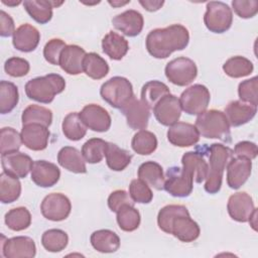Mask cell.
<instances>
[{"mask_svg": "<svg viewBox=\"0 0 258 258\" xmlns=\"http://www.w3.org/2000/svg\"><path fill=\"white\" fill-rule=\"evenodd\" d=\"M232 6L235 13L244 19L252 18L258 12V1L256 0H234L232 1Z\"/></svg>", "mask_w": 258, "mask_h": 258, "instance_id": "50", "label": "cell"}, {"mask_svg": "<svg viewBox=\"0 0 258 258\" xmlns=\"http://www.w3.org/2000/svg\"><path fill=\"white\" fill-rule=\"evenodd\" d=\"M167 139L174 146L188 147L199 142L200 133L197 127L190 123L176 122L169 126Z\"/></svg>", "mask_w": 258, "mask_h": 258, "instance_id": "15", "label": "cell"}, {"mask_svg": "<svg viewBox=\"0 0 258 258\" xmlns=\"http://www.w3.org/2000/svg\"><path fill=\"white\" fill-rule=\"evenodd\" d=\"M22 143L30 150L40 151L47 147L49 140L48 127L41 124H26L22 126L21 132Z\"/></svg>", "mask_w": 258, "mask_h": 258, "instance_id": "18", "label": "cell"}, {"mask_svg": "<svg viewBox=\"0 0 258 258\" xmlns=\"http://www.w3.org/2000/svg\"><path fill=\"white\" fill-rule=\"evenodd\" d=\"M21 194V183L18 177L3 171L0 174V201L3 204L15 202Z\"/></svg>", "mask_w": 258, "mask_h": 258, "instance_id": "35", "label": "cell"}, {"mask_svg": "<svg viewBox=\"0 0 258 258\" xmlns=\"http://www.w3.org/2000/svg\"><path fill=\"white\" fill-rule=\"evenodd\" d=\"M1 252L5 258H32L36 254V247L31 238L17 236L2 241Z\"/></svg>", "mask_w": 258, "mask_h": 258, "instance_id": "12", "label": "cell"}, {"mask_svg": "<svg viewBox=\"0 0 258 258\" xmlns=\"http://www.w3.org/2000/svg\"><path fill=\"white\" fill-rule=\"evenodd\" d=\"M60 177L59 168L46 160H35L31 168V180L40 187L54 185Z\"/></svg>", "mask_w": 258, "mask_h": 258, "instance_id": "21", "label": "cell"}, {"mask_svg": "<svg viewBox=\"0 0 258 258\" xmlns=\"http://www.w3.org/2000/svg\"><path fill=\"white\" fill-rule=\"evenodd\" d=\"M72 205L69 198L60 192L47 195L41 202L40 211L42 216L53 222L66 220L71 214Z\"/></svg>", "mask_w": 258, "mask_h": 258, "instance_id": "11", "label": "cell"}, {"mask_svg": "<svg viewBox=\"0 0 258 258\" xmlns=\"http://www.w3.org/2000/svg\"><path fill=\"white\" fill-rule=\"evenodd\" d=\"M211 95L208 88L196 84L185 89L179 98L181 110L188 115H200L205 112L210 104Z\"/></svg>", "mask_w": 258, "mask_h": 258, "instance_id": "9", "label": "cell"}, {"mask_svg": "<svg viewBox=\"0 0 258 258\" xmlns=\"http://www.w3.org/2000/svg\"><path fill=\"white\" fill-rule=\"evenodd\" d=\"M83 72L94 80H101L109 73L107 61L96 52H89L83 60Z\"/></svg>", "mask_w": 258, "mask_h": 258, "instance_id": "34", "label": "cell"}, {"mask_svg": "<svg viewBox=\"0 0 258 258\" xmlns=\"http://www.w3.org/2000/svg\"><path fill=\"white\" fill-rule=\"evenodd\" d=\"M14 21L12 17L5 11H0V35L2 37H9L15 32Z\"/></svg>", "mask_w": 258, "mask_h": 258, "instance_id": "53", "label": "cell"}, {"mask_svg": "<svg viewBox=\"0 0 258 258\" xmlns=\"http://www.w3.org/2000/svg\"><path fill=\"white\" fill-rule=\"evenodd\" d=\"M69 243L68 234L60 229L46 230L41 236V244L48 252H60Z\"/></svg>", "mask_w": 258, "mask_h": 258, "instance_id": "42", "label": "cell"}, {"mask_svg": "<svg viewBox=\"0 0 258 258\" xmlns=\"http://www.w3.org/2000/svg\"><path fill=\"white\" fill-rule=\"evenodd\" d=\"M23 6L29 16L39 24L47 23L52 17V1L25 0Z\"/></svg>", "mask_w": 258, "mask_h": 258, "instance_id": "33", "label": "cell"}, {"mask_svg": "<svg viewBox=\"0 0 258 258\" xmlns=\"http://www.w3.org/2000/svg\"><path fill=\"white\" fill-rule=\"evenodd\" d=\"M200 135L209 139H219L224 142L231 141L230 124L226 114L220 110H206L198 115L196 124Z\"/></svg>", "mask_w": 258, "mask_h": 258, "instance_id": "5", "label": "cell"}, {"mask_svg": "<svg viewBox=\"0 0 258 258\" xmlns=\"http://www.w3.org/2000/svg\"><path fill=\"white\" fill-rule=\"evenodd\" d=\"M107 141L101 138H91L82 147V154L89 163H99L105 156Z\"/></svg>", "mask_w": 258, "mask_h": 258, "instance_id": "44", "label": "cell"}, {"mask_svg": "<svg viewBox=\"0 0 258 258\" xmlns=\"http://www.w3.org/2000/svg\"><path fill=\"white\" fill-rule=\"evenodd\" d=\"M19 94L18 88L11 82H0V113H10L18 104Z\"/></svg>", "mask_w": 258, "mask_h": 258, "instance_id": "40", "label": "cell"}, {"mask_svg": "<svg viewBox=\"0 0 258 258\" xmlns=\"http://www.w3.org/2000/svg\"><path fill=\"white\" fill-rule=\"evenodd\" d=\"M157 225L163 232L185 243L197 240L201 233L198 223L190 218L188 210L182 205L163 207L158 213Z\"/></svg>", "mask_w": 258, "mask_h": 258, "instance_id": "1", "label": "cell"}, {"mask_svg": "<svg viewBox=\"0 0 258 258\" xmlns=\"http://www.w3.org/2000/svg\"><path fill=\"white\" fill-rule=\"evenodd\" d=\"M129 196L138 204H149L153 199L152 190L149 185L140 178L132 179L129 185Z\"/></svg>", "mask_w": 258, "mask_h": 258, "instance_id": "47", "label": "cell"}, {"mask_svg": "<svg viewBox=\"0 0 258 258\" xmlns=\"http://www.w3.org/2000/svg\"><path fill=\"white\" fill-rule=\"evenodd\" d=\"M66 46V42L59 38L48 40L43 47V56L45 60L53 66H58L60 53Z\"/></svg>", "mask_w": 258, "mask_h": 258, "instance_id": "48", "label": "cell"}, {"mask_svg": "<svg viewBox=\"0 0 258 258\" xmlns=\"http://www.w3.org/2000/svg\"><path fill=\"white\" fill-rule=\"evenodd\" d=\"M22 143L21 135L12 127H3L0 137L1 155L19 150Z\"/></svg>", "mask_w": 258, "mask_h": 258, "instance_id": "45", "label": "cell"}, {"mask_svg": "<svg viewBox=\"0 0 258 258\" xmlns=\"http://www.w3.org/2000/svg\"><path fill=\"white\" fill-rule=\"evenodd\" d=\"M252 198L245 191H239L232 195L227 204V210L230 217L237 222H248L251 214L255 210Z\"/></svg>", "mask_w": 258, "mask_h": 258, "instance_id": "19", "label": "cell"}, {"mask_svg": "<svg viewBox=\"0 0 258 258\" xmlns=\"http://www.w3.org/2000/svg\"><path fill=\"white\" fill-rule=\"evenodd\" d=\"M84 48L77 44L67 45L59 56V67L69 75H79L83 73V60L86 55Z\"/></svg>", "mask_w": 258, "mask_h": 258, "instance_id": "25", "label": "cell"}, {"mask_svg": "<svg viewBox=\"0 0 258 258\" xmlns=\"http://www.w3.org/2000/svg\"><path fill=\"white\" fill-rule=\"evenodd\" d=\"M256 221H257V209H255V210L253 211V213L251 214V216H250V218H249V220H248V222L250 223L251 227H252L255 231L257 230V228H256V226H257Z\"/></svg>", "mask_w": 258, "mask_h": 258, "instance_id": "55", "label": "cell"}, {"mask_svg": "<svg viewBox=\"0 0 258 258\" xmlns=\"http://www.w3.org/2000/svg\"><path fill=\"white\" fill-rule=\"evenodd\" d=\"M227 183L233 189L240 188L250 177L252 161L245 157L236 156L227 164Z\"/></svg>", "mask_w": 258, "mask_h": 258, "instance_id": "17", "label": "cell"}, {"mask_svg": "<svg viewBox=\"0 0 258 258\" xmlns=\"http://www.w3.org/2000/svg\"><path fill=\"white\" fill-rule=\"evenodd\" d=\"M138 177L157 190L164 189L165 176L161 165L155 161H145L138 168Z\"/></svg>", "mask_w": 258, "mask_h": 258, "instance_id": "30", "label": "cell"}, {"mask_svg": "<svg viewBox=\"0 0 258 258\" xmlns=\"http://www.w3.org/2000/svg\"><path fill=\"white\" fill-rule=\"evenodd\" d=\"M233 152L236 156L245 157V158L252 160V159L256 158L257 153H258V148L254 142L240 141L235 145Z\"/></svg>", "mask_w": 258, "mask_h": 258, "instance_id": "52", "label": "cell"}, {"mask_svg": "<svg viewBox=\"0 0 258 258\" xmlns=\"http://www.w3.org/2000/svg\"><path fill=\"white\" fill-rule=\"evenodd\" d=\"M209 169L205 183V190L211 195L217 194L222 186L223 173L230 159L233 157V150L223 144L213 143L208 147Z\"/></svg>", "mask_w": 258, "mask_h": 258, "instance_id": "3", "label": "cell"}, {"mask_svg": "<svg viewBox=\"0 0 258 258\" xmlns=\"http://www.w3.org/2000/svg\"><path fill=\"white\" fill-rule=\"evenodd\" d=\"M204 15L206 27L214 33H224L230 29L233 22L232 9L222 1H210Z\"/></svg>", "mask_w": 258, "mask_h": 258, "instance_id": "7", "label": "cell"}, {"mask_svg": "<svg viewBox=\"0 0 258 258\" xmlns=\"http://www.w3.org/2000/svg\"><path fill=\"white\" fill-rule=\"evenodd\" d=\"M107 165L114 171L124 170L131 162L132 155L127 150L120 148L117 144L108 142L105 151Z\"/></svg>", "mask_w": 258, "mask_h": 258, "instance_id": "31", "label": "cell"}, {"mask_svg": "<svg viewBox=\"0 0 258 258\" xmlns=\"http://www.w3.org/2000/svg\"><path fill=\"white\" fill-rule=\"evenodd\" d=\"M4 70L7 75L13 78H20L28 74L30 70V66L26 59L22 57L12 56L5 61Z\"/></svg>", "mask_w": 258, "mask_h": 258, "instance_id": "49", "label": "cell"}, {"mask_svg": "<svg viewBox=\"0 0 258 258\" xmlns=\"http://www.w3.org/2000/svg\"><path fill=\"white\" fill-rule=\"evenodd\" d=\"M91 244L95 250L101 253H113L120 247L119 236L108 229L95 231L90 238Z\"/></svg>", "mask_w": 258, "mask_h": 258, "instance_id": "29", "label": "cell"}, {"mask_svg": "<svg viewBox=\"0 0 258 258\" xmlns=\"http://www.w3.org/2000/svg\"><path fill=\"white\" fill-rule=\"evenodd\" d=\"M63 135L72 141H78L85 137L87 133V126L82 121L78 112L69 113L61 124Z\"/></svg>", "mask_w": 258, "mask_h": 258, "instance_id": "36", "label": "cell"}, {"mask_svg": "<svg viewBox=\"0 0 258 258\" xmlns=\"http://www.w3.org/2000/svg\"><path fill=\"white\" fill-rule=\"evenodd\" d=\"M21 120L22 125L35 123L49 127L52 121V112L45 107L32 104L23 110Z\"/></svg>", "mask_w": 258, "mask_h": 258, "instance_id": "37", "label": "cell"}, {"mask_svg": "<svg viewBox=\"0 0 258 258\" xmlns=\"http://www.w3.org/2000/svg\"><path fill=\"white\" fill-rule=\"evenodd\" d=\"M170 94L169 88L160 81H149L141 89V101L152 110L154 106L166 95Z\"/></svg>", "mask_w": 258, "mask_h": 258, "instance_id": "32", "label": "cell"}, {"mask_svg": "<svg viewBox=\"0 0 258 258\" xmlns=\"http://www.w3.org/2000/svg\"><path fill=\"white\" fill-rule=\"evenodd\" d=\"M238 95L242 102L251 104L253 106L258 105V78L253 77L249 80H245L239 84Z\"/></svg>", "mask_w": 258, "mask_h": 258, "instance_id": "46", "label": "cell"}, {"mask_svg": "<svg viewBox=\"0 0 258 258\" xmlns=\"http://www.w3.org/2000/svg\"><path fill=\"white\" fill-rule=\"evenodd\" d=\"M194 188V180L182 167L172 166L167 169L164 180V189L176 198L188 197Z\"/></svg>", "mask_w": 258, "mask_h": 258, "instance_id": "10", "label": "cell"}, {"mask_svg": "<svg viewBox=\"0 0 258 258\" xmlns=\"http://www.w3.org/2000/svg\"><path fill=\"white\" fill-rule=\"evenodd\" d=\"M127 120V124L134 130H143L148 126L150 117V109L141 101L135 97L121 109Z\"/></svg>", "mask_w": 258, "mask_h": 258, "instance_id": "20", "label": "cell"}, {"mask_svg": "<svg viewBox=\"0 0 258 258\" xmlns=\"http://www.w3.org/2000/svg\"><path fill=\"white\" fill-rule=\"evenodd\" d=\"M189 41L188 30L181 24L151 30L146 36V48L155 58H166L173 51L184 49Z\"/></svg>", "mask_w": 258, "mask_h": 258, "instance_id": "2", "label": "cell"}, {"mask_svg": "<svg viewBox=\"0 0 258 258\" xmlns=\"http://www.w3.org/2000/svg\"><path fill=\"white\" fill-rule=\"evenodd\" d=\"M102 49L111 59H122L129 50V43L126 38L115 31H109L102 39Z\"/></svg>", "mask_w": 258, "mask_h": 258, "instance_id": "28", "label": "cell"}, {"mask_svg": "<svg viewBox=\"0 0 258 258\" xmlns=\"http://www.w3.org/2000/svg\"><path fill=\"white\" fill-rule=\"evenodd\" d=\"M39 40L40 33L38 29L29 23H24L16 28L13 34L12 43L17 50L30 52L37 47Z\"/></svg>", "mask_w": 258, "mask_h": 258, "instance_id": "23", "label": "cell"}, {"mask_svg": "<svg viewBox=\"0 0 258 258\" xmlns=\"http://www.w3.org/2000/svg\"><path fill=\"white\" fill-rule=\"evenodd\" d=\"M182 168L190 174L192 180L201 183L207 178L209 164L205 159V155L198 151H188L182 155Z\"/></svg>", "mask_w": 258, "mask_h": 258, "instance_id": "26", "label": "cell"}, {"mask_svg": "<svg viewBox=\"0 0 258 258\" xmlns=\"http://www.w3.org/2000/svg\"><path fill=\"white\" fill-rule=\"evenodd\" d=\"M257 113V107L242 101H231L226 109L225 114L230 126L239 127L251 121Z\"/></svg>", "mask_w": 258, "mask_h": 258, "instance_id": "24", "label": "cell"}, {"mask_svg": "<svg viewBox=\"0 0 258 258\" xmlns=\"http://www.w3.org/2000/svg\"><path fill=\"white\" fill-rule=\"evenodd\" d=\"M57 162L64 169L74 173H86V160L77 148L72 146L62 147L57 153Z\"/></svg>", "mask_w": 258, "mask_h": 258, "instance_id": "27", "label": "cell"}, {"mask_svg": "<svg viewBox=\"0 0 258 258\" xmlns=\"http://www.w3.org/2000/svg\"><path fill=\"white\" fill-rule=\"evenodd\" d=\"M3 171L18 178H24L31 171L33 161L31 157L23 152H12L1 155Z\"/></svg>", "mask_w": 258, "mask_h": 258, "instance_id": "16", "label": "cell"}, {"mask_svg": "<svg viewBox=\"0 0 258 258\" xmlns=\"http://www.w3.org/2000/svg\"><path fill=\"white\" fill-rule=\"evenodd\" d=\"M157 144L156 136L145 129L135 133L131 141L132 149L140 155L151 154L157 148Z\"/></svg>", "mask_w": 258, "mask_h": 258, "instance_id": "39", "label": "cell"}, {"mask_svg": "<svg viewBox=\"0 0 258 258\" xmlns=\"http://www.w3.org/2000/svg\"><path fill=\"white\" fill-rule=\"evenodd\" d=\"M165 76L173 85L184 87L189 85L198 75L195 61L188 57L179 56L170 60L165 67Z\"/></svg>", "mask_w": 258, "mask_h": 258, "instance_id": "8", "label": "cell"}, {"mask_svg": "<svg viewBox=\"0 0 258 258\" xmlns=\"http://www.w3.org/2000/svg\"><path fill=\"white\" fill-rule=\"evenodd\" d=\"M82 121L95 132H106L111 127V117L106 109L97 105L89 104L86 105L79 113Z\"/></svg>", "mask_w": 258, "mask_h": 258, "instance_id": "13", "label": "cell"}, {"mask_svg": "<svg viewBox=\"0 0 258 258\" xmlns=\"http://www.w3.org/2000/svg\"><path fill=\"white\" fill-rule=\"evenodd\" d=\"M253 70L254 66L252 61L241 55L232 56L223 64V71L225 74L234 79L249 76Z\"/></svg>", "mask_w": 258, "mask_h": 258, "instance_id": "38", "label": "cell"}, {"mask_svg": "<svg viewBox=\"0 0 258 258\" xmlns=\"http://www.w3.org/2000/svg\"><path fill=\"white\" fill-rule=\"evenodd\" d=\"M114 27L129 37L138 35L143 28L144 19L140 12L134 9L126 10L112 19Z\"/></svg>", "mask_w": 258, "mask_h": 258, "instance_id": "22", "label": "cell"}, {"mask_svg": "<svg viewBox=\"0 0 258 258\" xmlns=\"http://www.w3.org/2000/svg\"><path fill=\"white\" fill-rule=\"evenodd\" d=\"M124 205L134 206V201L131 199L129 194L123 189H117L110 194L108 198V207L112 212L117 213V211Z\"/></svg>", "mask_w": 258, "mask_h": 258, "instance_id": "51", "label": "cell"}, {"mask_svg": "<svg viewBox=\"0 0 258 258\" xmlns=\"http://www.w3.org/2000/svg\"><path fill=\"white\" fill-rule=\"evenodd\" d=\"M2 3L5 4V5H8V6H17L21 3V1H5V0H2Z\"/></svg>", "mask_w": 258, "mask_h": 258, "instance_id": "56", "label": "cell"}, {"mask_svg": "<svg viewBox=\"0 0 258 258\" xmlns=\"http://www.w3.org/2000/svg\"><path fill=\"white\" fill-rule=\"evenodd\" d=\"M156 120L163 126L176 123L181 115L179 99L171 94L164 96L152 109Z\"/></svg>", "mask_w": 258, "mask_h": 258, "instance_id": "14", "label": "cell"}, {"mask_svg": "<svg viewBox=\"0 0 258 258\" xmlns=\"http://www.w3.org/2000/svg\"><path fill=\"white\" fill-rule=\"evenodd\" d=\"M100 95L111 107L121 110L135 96L132 84L124 77H113L105 82L101 89Z\"/></svg>", "mask_w": 258, "mask_h": 258, "instance_id": "6", "label": "cell"}, {"mask_svg": "<svg viewBox=\"0 0 258 258\" xmlns=\"http://www.w3.org/2000/svg\"><path fill=\"white\" fill-rule=\"evenodd\" d=\"M117 223L125 232L135 231L140 225V214L133 205H124L117 211Z\"/></svg>", "mask_w": 258, "mask_h": 258, "instance_id": "43", "label": "cell"}, {"mask_svg": "<svg viewBox=\"0 0 258 258\" xmlns=\"http://www.w3.org/2000/svg\"><path fill=\"white\" fill-rule=\"evenodd\" d=\"M130 2V0L129 1H125V2H119V1H109V4H111L112 6H114V7H118V6H122V5H125V4H127V3H129Z\"/></svg>", "mask_w": 258, "mask_h": 258, "instance_id": "57", "label": "cell"}, {"mask_svg": "<svg viewBox=\"0 0 258 258\" xmlns=\"http://www.w3.org/2000/svg\"><path fill=\"white\" fill-rule=\"evenodd\" d=\"M66 88L64 79L58 74H48L29 80L25 84L26 96L39 103H51L55 95L60 94Z\"/></svg>", "mask_w": 258, "mask_h": 258, "instance_id": "4", "label": "cell"}, {"mask_svg": "<svg viewBox=\"0 0 258 258\" xmlns=\"http://www.w3.org/2000/svg\"><path fill=\"white\" fill-rule=\"evenodd\" d=\"M6 226L12 231H23L31 224L30 212L25 207H17L8 211L4 218Z\"/></svg>", "mask_w": 258, "mask_h": 258, "instance_id": "41", "label": "cell"}, {"mask_svg": "<svg viewBox=\"0 0 258 258\" xmlns=\"http://www.w3.org/2000/svg\"><path fill=\"white\" fill-rule=\"evenodd\" d=\"M139 3L147 11L153 12V11L159 10L162 7V5L164 4V1H152V0H145L144 1V0H140Z\"/></svg>", "mask_w": 258, "mask_h": 258, "instance_id": "54", "label": "cell"}]
</instances>
